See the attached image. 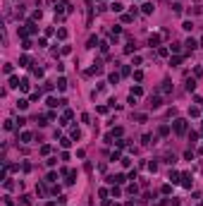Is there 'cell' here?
Masks as SVG:
<instances>
[{
  "instance_id": "obj_1",
  "label": "cell",
  "mask_w": 203,
  "mask_h": 206,
  "mask_svg": "<svg viewBox=\"0 0 203 206\" xmlns=\"http://www.w3.org/2000/svg\"><path fill=\"white\" fill-rule=\"evenodd\" d=\"M172 127H174V132H177V134H184V132L189 130V122H186V120H182V117H177Z\"/></svg>"
},
{
  "instance_id": "obj_2",
  "label": "cell",
  "mask_w": 203,
  "mask_h": 206,
  "mask_svg": "<svg viewBox=\"0 0 203 206\" xmlns=\"http://www.w3.org/2000/svg\"><path fill=\"white\" fill-rule=\"evenodd\" d=\"M148 46H151V48H153V46H160V36H158V34H153L151 38H148Z\"/></svg>"
},
{
  "instance_id": "obj_3",
  "label": "cell",
  "mask_w": 203,
  "mask_h": 206,
  "mask_svg": "<svg viewBox=\"0 0 203 206\" xmlns=\"http://www.w3.org/2000/svg\"><path fill=\"white\" fill-rule=\"evenodd\" d=\"M160 103H162L160 96H151V108H160Z\"/></svg>"
},
{
  "instance_id": "obj_4",
  "label": "cell",
  "mask_w": 203,
  "mask_h": 206,
  "mask_svg": "<svg viewBox=\"0 0 203 206\" xmlns=\"http://www.w3.org/2000/svg\"><path fill=\"white\" fill-rule=\"evenodd\" d=\"M182 185H184V187H191V175H189V172L182 175Z\"/></svg>"
},
{
  "instance_id": "obj_5",
  "label": "cell",
  "mask_w": 203,
  "mask_h": 206,
  "mask_svg": "<svg viewBox=\"0 0 203 206\" xmlns=\"http://www.w3.org/2000/svg\"><path fill=\"white\" fill-rule=\"evenodd\" d=\"M17 108H19V110H26V108H29V101H26V98H19V101H17Z\"/></svg>"
},
{
  "instance_id": "obj_6",
  "label": "cell",
  "mask_w": 203,
  "mask_h": 206,
  "mask_svg": "<svg viewBox=\"0 0 203 206\" xmlns=\"http://www.w3.org/2000/svg\"><path fill=\"white\" fill-rule=\"evenodd\" d=\"M184 46H186L189 50H196V48H198V43H196L194 38H186V43H184Z\"/></svg>"
},
{
  "instance_id": "obj_7",
  "label": "cell",
  "mask_w": 203,
  "mask_h": 206,
  "mask_svg": "<svg viewBox=\"0 0 203 206\" xmlns=\"http://www.w3.org/2000/svg\"><path fill=\"white\" fill-rule=\"evenodd\" d=\"M160 91H162V94H170V91H172V84H170V82H162Z\"/></svg>"
},
{
  "instance_id": "obj_8",
  "label": "cell",
  "mask_w": 203,
  "mask_h": 206,
  "mask_svg": "<svg viewBox=\"0 0 203 206\" xmlns=\"http://www.w3.org/2000/svg\"><path fill=\"white\" fill-rule=\"evenodd\" d=\"M57 89H60V91H65V89H67V79H65V77H60V79H57Z\"/></svg>"
},
{
  "instance_id": "obj_9",
  "label": "cell",
  "mask_w": 203,
  "mask_h": 206,
  "mask_svg": "<svg viewBox=\"0 0 203 206\" xmlns=\"http://www.w3.org/2000/svg\"><path fill=\"white\" fill-rule=\"evenodd\" d=\"M108 82H110V84H117V82H120V74H117V72H112V74L108 77Z\"/></svg>"
},
{
  "instance_id": "obj_10",
  "label": "cell",
  "mask_w": 203,
  "mask_h": 206,
  "mask_svg": "<svg viewBox=\"0 0 203 206\" xmlns=\"http://www.w3.org/2000/svg\"><path fill=\"white\" fill-rule=\"evenodd\" d=\"M196 89V79H186V91H194Z\"/></svg>"
},
{
  "instance_id": "obj_11",
  "label": "cell",
  "mask_w": 203,
  "mask_h": 206,
  "mask_svg": "<svg viewBox=\"0 0 203 206\" xmlns=\"http://www.w3.org/2000/svg\"><path fill=\"white\" fill-rule=\"evenodd\" d=\"M110 7H112V12H122V10H124V5H122V3H112Z\"/></svg>"
},
{
  "instance_id": "obj_12",
  "label": "cell",
  "mask_w": 203,
  "mask_h": 206,
  "mask_svg": "<svg viewBox=\"0 0 203 206\" xmlns=\"http://www.w3.org/2000/svg\"><path fill=\"white\" fill-rule=\"evenodd\" d=\"M26 65H29V55H22L19 58V67H26Z\"/></svg>"
},
{
  "instance_id": "obj_13",
  "label": "cell",
  "mask_w": 203,
  "mask_h": 206,
  "mask_svg": "<svg viewBox=\"0 0 203 206\" xmlns=\"http://www.w3.org/2000/svg\"><path fill=\"white\" fill-rule=\"evenodd\" d=\"M167 132H170V127H167V125H160V127H158V134H162V137H165Z\"/></svg>"
},
{
  "instance_id": "obj_14",
  "label": "cell",
  "mask_w": 203,
  "mask_h": 206,
  "mask_svg": "<svg viewBox=\"0 0 203 206\" xmlns=\"http://www.w3.org/2000/svg\"><path fill=\"white\" fill-rule=\"evenodd\" d=\"M153 12V5L151 3H144V15H151Z\"/></svg>"
},
{
  "instance_id": "obj_15",
  "label": "cell",
  "mask_w": 203,
  "mask_h": 206,
  "mask_svg": "<svg viewBox=\"0 0 203 206\" xmlns=\"http://www.w3.org/2000/svg\"><path fill=\"white\" fill-rule=\"evenodd\" d=\"M179 62H182V58H179V55H174V58H170V65H172V67H177Z\"/></svg>"
},
{
  "instance_id": "obj_16",
  "label": "cell",
  "mask_w": 203,
  "mask_h": 206,
  "mask_svg": "<svg viewBox=\"0 0 203 206\" xmlns=\"http://www.w3.org/2000/svg\"><path fill=\"white\" fill-rule=\"evenodd\" d=\"M141 94H144V89H141V86H134V89H132V96H141Z\"/></svg>"
},
{
  "instance_id": "obj_17",
  "label": "cell",
  "mask_w": 203,
  "mask_h": 206,
  "mask_svg": "<svg viewBox=\"0 0 203 206\" xmlns=\"http://www.w3.org/2000/svg\"><path fill=\"white\" fill-rule=\"evenodd\" d=\"M151 139H153L151 134H144V137H141V144H151ZM153 142H155V139H153Z\"/></svg>"
},
{
  "instance_id": "obj_18",
  "label": "cell",
  "mask_w": 203,
  "mask_h": 206,
  "mask_svg": "<svg viewBox=\"0 0 203 206\" xmlns=\"http://www.w3.org/2000/svg\"><path fill=\"white\" fill-rule=\"evenodd\" d=\"M179 177H182V175H179V172H174V170L170 172V180H172V182H179Z\"/></svg>"
},
{
  "instance_id": "obj_19",
  "label": "cell",
  "mask_w": 203,
  "mask_h": 206,
  "mask_svg": "<svg viewBox=\"0 0 203 206\" xmlns=\"http://www.w3.org/2000/svg\"><path fill=\"white\" fill-rule=\"evenodd\" d=\"M57 38H62V41H65V38H67V29H57Z\"/></svg>"
},
{
  "instance_id": "obj_20",
  "label": "cell",
  "mask_w": 203,
  "mask_h": 206,
  "mask_svg": "<svg viewBox=\"0 0 203 206\" xmlns=\"http://www.w3.org/2000/svg\"><path fill=\"white\" fill-rule=\"evenodd\" d=\"M81 137V132H79V127H72V139H79Z\"/></svg>"
},
{
  "instance_id": "obj_21",
  "label": "cell",
  "mask_w": 203,
  "mask_h": 206,
  "mask_svg": "<svg viewBox=\"0 0 203 206\" xmlns=\"http://www.w3.org/2000/svg\"><path fill=\"white\" fill-rule=\"evenodd\" d=\"M96 43H98V38L91 36V38H89V48H96Z\"/></svg>"
},
{
  "instance_id": "obj_22",
  "label": "cell",
  "mask_w": 203,
  "mask_h": 206,
  "mask_svg": "<svg viewBox=\"0 0 203 206\" xmlns=\"http://www.w3.org/2000/svg\"><path fill=\"white\" fill-rule=\"evenodd\" d=\"M134 79H136V82H141V79H144V72L136 70V72H134Z\"/></svg>"
},
{
  "instance_id": "obj_23",
  "label": "cell",
  "mask_w": 203,
  "mask_h": 206,
  "mask_svg": "<svg viewBox=\"0 0 203 206\" xmlns=\"http://www.w3.org/2000/svg\"><path fill=\"white\" fill-rule=\"evenodd\" d=\"M22 142H31V132H22Z\"/></svg>"
},
{
  "instance_id": "obj_24",
  "label": "cell",
  "mask_w": 203,
  "mask_h": 206,
  "mask_svg": "<svg viewBox=\"0 0 203 206\" xmlns=\"http://www.w3.org/2000/svg\"><path fill=\"white\" fill-rule=\"evenodd\" d=\"M19 84H22V82H19L17 77H10V86H19Z\"/></svg>"
},
{
  "instance_id": "obj_25",
  "label": "cell",
  "mask_w": 203,
  "mask_h": 206,
  "mask_svg": "<svg viewBox=\"0 0 203 206\" xmlns=\"http://www.w3.org/2000/svg\"><path fill=\"white\" fill-rule=\"evenodd\" d=\"M41 154H43V156H48V154H50V146H48V144H45V146H41Z\"/></svg>"
},
{
  "instance_id": "obj_26",
  "label": "cell",
  "mask_w": 203,
  "mask_h": 206,
  "mask_svg": "<svg viewBox=\"0 0 203 206\" xmlns=\"http://www.w3.org/2000/svg\"><path fill=\"white\" fill-rule=\"evenodd\" d=\"M45 180H48V182H55V180H57V175H55V172H48V177H45Z\"/></svg>"
},
{
  "instance_id": "obj_27",
  "label": "cell",
  "mask_w": 203,
  "mask_h": 206,
  "mask_svg": "<svg viewBox=\"0 0 203 206\" xmlns=\"http://www.w3.org/2000/svg\"><path fill=\"white\" fill-rule=\"evenodd\" d=\"M182 29H186V31H191V29H194V24H191V22H184V24H182Z\"/></svg>"
},
{
  "instance_id": "obj_28",
  "label": "cell",
  "mask_w": 203,
  "mask_h": 206,
  "mask_svg": "<svg viewBox=\"0 0 203 206\" xmlns=\"http://www.w3.org/2000/svg\"><path fill=\"white\" fill-rule=\"evenodd\" d=\"M19 89H22V91H29V82H26V79H24V82L19 84Z\"/></svg>"
},
{
  "instance_id": "obj_29",
  "label": "cell",
  "mask_w": 203,
  "mask_h": 206,
  "mask_svg": "<svg viewBox=\"0 0 203 206\" xmlns=\"http://www.w3.org/2000/svg\"><path fill=\"white\" fill-rule=\"evenodd\" d=\"M184 158H186V161H194V151H191V149H189V151H186V154H184Z\"/></svg>"
},
{
  "instance_id": "obj_30",
  "label": "cell",
  "mask_w": 203,
  "mask_h": 206,
  "mask_svg": "<svg viewBox=\"0 0 203 206\" xmlns=\"http://www.w3.org/2000/svg\"><path fill=\"white\" fill-rule=\"evenodd\" d=\"M31 17H33V19H36V22H38V19H41V17H43V12H41V10H36V12H33V15H31Z\"/></svg>"
},
{
  "instance_id": "obj_31",
  "label": "cell",
  "mask_w": 203,
  "mask_h": 206,
  "mask_svg": "<svg viewBox=\"0 0 203 206\" xmlns=\"http://www.w3.org/2000/svg\"><path fill=\"white\" fill-rule=\"evenodd\" d=\"M3 72H5V74H12V65L7 62V65H5V67H3Z\"/></svg>"
},
{
  "instance_id": "obj_32",
  "label": "cell",
  "mask_w": 203,
  "mask_h": 206,
  "mask_svg": "<svg viewBox=\"0 0 203 206\" xmlns=\"http://www.w3.org/2000/svg\"><path fill=\"white\" fill-rule=\"evenodd\" d=\"M196 139H198V134H196V132H191V134H189V142L196 144Z\"/></svg>"
},
{
  "instance_id": "obj_33",
  "label": "cell",
  "mask_w": 203,
  "mask_h": 206,
  "mask_svg": "<svg viewBox=\"0 0 203 206\" xmlns=\"http://www.w3.org/2000/svg\"><path fill=\"white\" fill-rule=\"evenodd\" d=\"M170 48H172V53H179V50H182V46H179V43H172Z\"/></svg>"
},
{
  "instance_id": "obj_34",
  "label": "cell",
  "mask_w": 203,
  "mask_h": 206,
  "mask_svg": "<svg viewBox=\"0 0 203 206\" xmlns=\"http://www.w3.org/2000/svg\"><path fill=\"white\" fill-rule=\"evenodd\" d=\"M124 53H134V43H127L124 46Z\"/></svg>"
},
{
  "instance_id": "obj_35",
  "label": "cell",
  "mask_w": 203,
  "mask_h": 206,
  "mask_svg": "<svg viewBox=\"0 0 203 206\" xmlns=\"http://www.w3.org/2000/svg\"><path fill=\"white\" fill-rule=\"evenodd\" d=\"M194 74L196 77H203V67H194Z\"/></svg>"
},
{
  "instance_id": "obj_36",
  "label": "cell",
  "mask_w": 203,
  "mask_h": 206,
  "mask_svg": "<svg viewBox=\"0 0 203 206\" xmlns=\"http://www.w3.org/2000/svg\"><path fill=\"white\" fill-rule=\"evenodd\" d=\"M201 46H203V38H201Z\"/></svg>"
}]
</instances>
